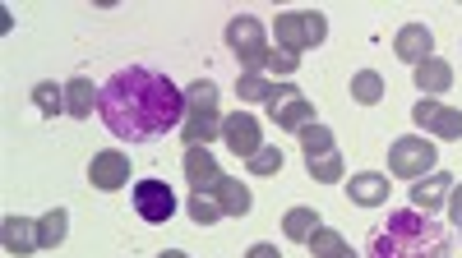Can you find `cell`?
<instances>
[{
	"mask_svg": "<svg viewBox=\"0 0 462 258\" xmlns=\"http://www.w3.org/2000/svg\"><path fill=\"white\" fill-rule=\"evenodd\" d=\"M97 116L102 125L125 143H152L185 125V88L167 79L162 69L125 65L97 88Z\"/></svg>",
	"mask_w": 462,
	"mask_h": 258,
	"instance_id": "obj_1",
	"label": "cell"
},
{
	"mask_svg": "<svg viewBox=\"0 0 462 258\" xmlns=\"http://www.w3.org/2000/svg\"><path fill=\"white\" fill-rule=\"evenodd\" d=\"M365 258H453V231L430 212L398 208L370 231Z\"/></svg>",
	"mask_w": 462,
	"mask_h": 258,
	"instance_id": "obj_2",
	"label": "cell"
},
{
	"mask_svg": "<svg viewBox=\"0 0 462 258\" xmlns=\"http://www.w3.org/2000/svg\"><path fill=\"white\" fill-rule=\"evenodd\" d=\"M273 32H278V51L300 56V51L319 47L324 37H328V19L319 10H287V14H278Z\"/></svg>",
	"mask_w": 462,
	"mask_h": 258,
	"instance_id": "obj_3",
	"label": "cell"
},
{
	"mask_svg": "<svg viewBox=\"0 0 462 258\" xmlns=\"http://www.w3.org/2000/svg\"><path fill=\"white\" fill-rule=\"evenodd\" d=\"M435 162H439V153H435V143H430L426 134H402V138H393V147H389V175L411 180V184H416L420 175H430Z\"/></svg>",
	"mask_w": 462,
	"mask_h": 258,
	"instance_id": "obj_4",
	"label": "cell"
},
{
	"mask_svg": "<svg viewBox=\"0 0 462 258\" xmlns=\"http://www.w3.org/2000/svg\"><path fill=\"white\" fill-rule=\"evenodd\" d=\"M268 116H273V125L278 129H287V134H300L305 125H315V102H305L300 97V88L291 84V79H282V84H273V93H268Z\"/></svg>",
	"mask_w": 462,
	"mask_h": 258,
	"instance_id": "obj_5",
	"label": "cell"
},
{
	"mask_svg": "<svg viewBox=\"0 0 462 258\" xmlns=\"http://www.w3.org/2000/svg\"><path fill=\"white\" fill-rule=\"evenodd\" d=\"M226 47L241 56V65H245V74H263V65H268V47L263 42V23L254 19V14H236L226 23Z\"/></svg>",
	"mask_w": 462,
	"mask_h": 258,
	"instance_id": "obj_6",
	"label": "cell"
},
{
	"mask_svg": "<svg viewBox=\"0 0 462 258\" xmlns=\"http://www.w3.org/2000/svg\"><path fill=\"white\" fill-rule=\"evenodd\" d=\"M176 194H171V184L167 180H158V175H148V180H139L134 184V212L148 221V227H167V221L176 217Z\"/></svg>",
	"mask_w": 462,
	"mask_h": 258,
	"instance_id": "obj_7",
	"label": "cell"
},
{
	"mask_svg": "<svg viewBox=\"0 0 462 258\" xmlns=\"http://www.w3.org/2000/svg\"><path fill=\"white\" fill-rule=\"evenodd\" d=\"M411 120L420 125V134H435V138H462V111L457 106H439L435 97H420L411 106Z\"/></svg>",
	"mask_w": 462,
	"mask_h": 258,
	"instance_id": "obj_8",
	"label": "cell"
},
{
	"mask_svg": "<svg viewBox=\"0 0 462 258\" xmlns=\"http://www.w3.org/2000/svg\"><path fill=\"white\" fill-rule=\"evenodd\" d=\"M88 180H93V190H102V194L125 190V184H130V157L116 153V147H106V153H93Z\"/></svg>",
	"mask_w": 462,
	"mask_h": 258,
	"instance_id": "obj_9",
	"label": "cell"
},
{
	"mask_svg": "<svg viewBox=\"0 0 462 258\" xmlns=\"http://www.w3.org/2000/svg\"><path fill=\"white\" fill-rule=\"evenodd\" d=\"M222 143L231 147L236 157H254L259 147H263V134H259V120L254 116H245V111H236V116H226L222 120Z\"/></svg>",
	"mask_w": 462,
	"mask_h": 258,
	"instance_id": "obj_10",
	"label": "cell"
},
{
	"mask_svg": "<svg viewBox=\"0 0 462 258\" xmlns=\"http://www.w3.org/2000/svg\"><path fill=\"white\" fill-rule=\"evenodd\" d=\"M393 51H398V60L402 65H426L430 56H435V32L426 28V23H402L398 28V37H393Z\"/></svg>",
	"mask_w": 462,
	"mask_h": 258,
	"instance_id": "obj_11",
	"label": "cell"
},
{
	"mask_svg": "<svg viewBox=\"0 0 462 258\" xmlns=\"http://www.w3.org/2000/svg\"><path fill=\"white\" fill-rule=\"evenodd\" d=\"M407 194H411V208H416V212H430V217H435V208H448L453 175H448V171H430V175H420Z\"/></svg>",
	"mask_w": 462,
	"mask_h": 258,
	"instance_id": "obj_12",
	"label": "cell"
},
{
	"mask_svg": "<svg viewBox=\"0 0 462 258\" xmlns=\"http://www.w3.org/2000/svg\"><path fill=\"white\" fill-rule=\"evenodd\" d=\"M185 180H189L195 194H213L217 190L222 171H217V157L208 153V147H185Z\"/></svg>",
	"mask_w": 462,
	"mask_h": 258,
	"instance_id": "obj_13",
	"label": "cell"
},
{
	"mask_svg": "<svg viewBox=\"0 0 462 258\" xmlns=\"http://www.w3.org/2000/svg\"><path fill=\"white\" fill-rule=\"evenodd\" d=\"M346 199H352L356 208H379V203H389V175H379V171H356L352 180H346Z\"/></svg>",
	"mask_w": 462,
	"mask_h": 258,
	"instance_id": "obj_14",
	"label": "cell"
},
{
	"mask_svg": "<svg viewBox=\"0 0 462 258\" xmlns=\"http://www.w3.org/2000/svg\"><path fill=\"white\" fill-rule=\"evenodd\" d=\"M0 240H5V249L10 254H32V249H42V240H37V221H28V217H5L0 221Z\"/></svg>",
	"mask_w": 462,
	"mask_h": 258,
	"instance_id": "obj_15",
	"label": "cell"
},
{
	"mask_svg": "<svg viewBox=\"0 0 462 258\" xmlns=\"http://www.w3.org/2000/svg\"><path fill=\"white\" fill-rule=\"evenodd\" d=\"M411 84L420 88V97H439V93L453 88V65L439 60V56H430L426 65H416V79Z\"/></svg>",
	"mask_w": 462,
	"mask_h": 258,
	"instance_id": "obj_16",
	"label": "cell"
},
{
	"mask_svg": "<svg viewBox=\"0 0 462 258\" xmlns=\"http://www.w3.org/2000/svg\"><path fill=\"white\" fill-rule=\"evenodd\" d=\"M213 199H217L222 217H245V212L254 208V194L245 190L241 180H231V175H222V180H217V190H213Z\"/></svg>",
	"mask_w": 462,
	"mask_h": 258,
	"instance_id": "obj_17",
	"label": "cell"
},
{
	"mask_svg": "<svg viewBox=\"0 0 462 258\" xmlns=\"http://www.w3.org/2000/svg\"><path fill=\"white\" fill-rule=\"evenodd\" d=\"M97 106V93H93V79H84V74H74V79L65 84V116L69 120H88Z\"/></svg>",
	"mask_w": 462,
	"mask_h": 258,
	"instance_id": "obj_18",
	"label": "cell"
},
{
	"mask_svg": "<svg viewBox=\"0 0 462 258\" xmlns=\"http://www.w3.org/2000/svg\"><path fill=\"white\" fill-rule=\"evenodd\" d=\"M180 138H185V147H208L213 138H222V116H217V111H213V116H185Z\"/></svg>",
	"mask_w": 462,
	"mask_h": 258,
	"instance_id": "obj_19",
	"label": "cell"
},
{
	"mask_svg": "<svg viewBox=\"0 0 462 258\" xmlns=\"http://www.w3.org/2000/svg\"><path fill=\"white\" fill-rule=\"evenodd\" d=\"M324 227L319 221V212L315 208H291L287 217H282V236L291 240V245H310V236Z\"/></svg>",
	"mask_w": 462,
	"mask_h": 258,
	"instance_id": "obj_20",
	"label": "cell"
},
{
	"mask_svg": "<svg viewBox=\"0 0 462 258\" xmlns=\"http://www.w3.org/2000/svg\"><path fill=\"white\" fill-rule=\"evenodd\" d=\"M185 111L189 116H213L217 111V84L213 79H195L185 88Z\"/></svg>",
	"mask_w": 462,
	"mask_h": 258,
	"instance_id": "obj_21",
	"label": "cell"
},
{
	"mask_svg": "<svg viewBox=\"0 0 462 258\" xmlns=\"http://www.w3.org/2000/svg\"><path fill=\"white\" fill-rule=\"evenodd\" d=\"M69 236V212L65 208H51L42 221H37V240H42V249H60Z\"/></svg>",
	"mask_w": 462,
	"mask_h": 258,
	"instance_id": "obj_22",
	"label": "cell"
},
{
	"mask_svg": "<svg viewBox=\"0 0 462 258\" xmlns=\"http://www.w3.org/2000/svg\"><path fill=\"white\" fill-rule=\"evenodd\" d=\"M310 254H315V258H356L352 245H346L337 231H328V227H319V231L310 236Z\"/></svg>",
	"mask_w": 462,
	"mask_h": 258,
	"instance_id": "obj_23",
	"label": "cell"
},
{
	"mask_svg": "<svg viewBox=\"0 0 462 258\" xmlns=\"http://www.w3.org/2000/svg\"><path fill=\"white\" fill-rule=\"evenodd\" d=\"M352 102H361V106H379L383 102V79H379L374 69L352 74Z\"/></svg>",
	"mask_w": 462,
	"mask_h": 258,
	"instance_id": "obj_24",
	"label": "cell"
},
{
	"mask_svg": "<svg viewBox=\"0 0 462 258\" xmlns=\"http://www.w3.org/2000/svg\"><path fill=\"white\" fill-rule=\"evenodd\" d=\"M305 171H310L319 184H337L342 180V153H319V157H305Z\"/></svg>",
	"mask_w": 462,
	"mask_h": 258,
	"instance_id": "obj_25",
	"label": "cell"
},
{
	"mask_svg": "<svg viewBox=\"0 0 462 258\" xmlns=\"http://www.w3.org/2000/svg\"><path fill=\"white\" fill-rule=\"evenodd\" d=\"M300 147H305V157H319V153H333V147H337V138H333V129L328 125H305L300 129Z\"/></svg>",
	"mask_w": 462,
	"mask_h": 258,
	"instance_id": "obj_26",
	"label": "cell"
},
{
	"mask_svg": "<svg viewBox=\"0 0 462 258\" xmlns=\"http://www.w3.org/2000/svg\"><path fill=\"white\" fill-rule=\"evenodd\" d=\"M32 106L42 111V116H60V111H65V88H56L51 79L47 84H32Z\"/></svg>",
	"mask_w": 462,
	"mask_h": 258,
	"instance_id": "obj_27",
	"label": "cell"
},
{
	"mask_svg": "<svg viewBox=\"0 0 462 258\" xmlns=\"http://www.w3.org/2000/svg\"><path fill=\"white\" fill-rule=\"evenodd\" d=\"M268 93H273V79H263V74H241L236 79V97L241 102H268Z\"/></svg>",
	"mask_w": 462,
	"mask_h": 258,
	"instance_id": "obj_28",
	"label": "cell"
},
{
	"mask_svg": "<svg viewBox=\"0 0 462 258\" xmlns=\"http://www.w3.org/2000/svg\"><path fill=\"white\" fill-rule=\"evenodd\" d=\"M185 212L199 221V227H213V221L222 217V208H217V199L213 194H189V203H185Z\"/></svg>",
	"mask_w": 462,
	"mask_h": 258,
	"instance_id": "obj_29",
	"label": "cell"
},
{
	"mask_svg": "<svg viewBox=\"0 0 462 258\" xmlns=\"http://www.w3.org/2000/svg\"><path fill=\"white\" fill-rule=\"evenodd\" d=\"M245 166H250V175H278V171H282V153L263 143V147H259V153H254Z\"/></svg>",
	"mask_w": 462,
	"mask_h": 258,
	"instance_id": "obj_30",
	"label": "cell"
},
{
	"mask_svg": "<svg viewBox=\"0 0 462 258\" xmlns=\"http://www.w3.org/2000/svg\"><path fill=\"white\" fill-rule=\"evenodd\" d=\"M296 65H300V56L273 47V51H268V65H263V69H268V74H282V79H287V74H296Z\"/></svg>",
	"mask_w": 462,
	"mask_h": 258,
	"instance_id": "obj_31",
	"label": "cell"
},
{
	"mask_svg": "<svg viewBox=\"0 0 462 258\" xmlns=\"http://www.w3.org/2000/svg\"><path fill=\"white\" fill-rule=\"evenodd\" d=\"M448 221L462 227V184H453V194H448Z\"/></svg>",
	"mask_w": 462,
	"mask_h": 258,
	"instance_id": "obj_32",
	"label": "cell"
},
{
	"mask_svg": "<svg viewBox=\"0 0 462 258\" xmlns=\"http://www.w3.org/2000/svg\"><path fill=\"white\" fill-rule=\"evenodd\" d=\"M245 258H282V254H278V245L259 240V245H250V249H245Z\"/></svg>",
	"mask_w": 462,
	"mask_h": 258,
	"instance_id": "obj_33",
	"label": "cell"
},
{
	"mask_svg": "<svg viewBox=\"0 0 462 258\" xmlns=\"http://www.w3.org/2000/svg\"><path fill=\"white\" fill-rule=\"evenodd\" d=\"M158 258H189L185 249H167V254H158Z\"/></svg>",
	"mask_w": 462,
	"mask_h": 258,
	"instance_id": "obj_34",
	"label": "cell"
},
{
	"mask_svg": "<svg viewBox=\"0 0 462 258\" xmlns=\"http://www.w3.org/2000/svg\"><path fill=\"white\" fill-rule=\"evenodd\" d=\"M457 231H462V227H457Z\"/></svg>",
	"mask_w": 462,
	"mask_h": 258,
	"instance_id": "obj_35",
	"label": "cell"
}]
</instances>
